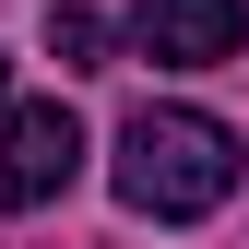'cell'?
<instances>
[{
  "instance_id": "7a4b0ae2",
  "label": "cell",
  "mask_w": 249,
  "mask_h": 249,
  "mask_svg": "<svg viewBox=\"0 0 249 249\" xmlns=\"http://www.w3.org/2000/svg\"><path fill=\"white\" fill-rule=\"evenodd\" d=\"M83 178V119L59 107V95H24V107H0V213H36L59 202Z\"/></svg>"
},
{
  "instance_id": "277c9868",
  "label": "cell",
  "mask_w": 249,
  "mask_h": 249,
  "mask_svg": "<svg viewBox=\"0 0 249 249\" xmlns=\"http://www.w3.org/2000/svg\"><path fill=\"white\" fill-rule=\"evenodd\" d=\"M48 59H59V71H107V12L59 0V12H48Z\"/></svg>"
},
{
  "instance_id": "5b68a950",
  "label": "cell",
  "mask_w": 249,
  "mask_h": 249,
  "mask_svg": "<svg viewBox=\"0 0 249 249\" xmlns=\"http://www.w3.org/2000/svg\"><path fill=\"white\" fill-rule=\"evenodd\" d=\"M0 95H12V59H0Z\"/></svg>"
},
{
  "instance_id": "6da1fadb",
  "label": "cell",
  "mask_w": 249,
  "mask_h": 249,
  "mask_svg": "<svg viewBox=\"0 0 249 249\" xmlns=\"http://www.w3.org/2000/svg\"><path fill=\"white\" fill-rule=\"evenodd\" d=\"M107 178H119L131 213H154V226H202V213L237 190V131L202 119V107H142L131 131H119Z\"/></svg>"
},
{
  "instance_id": "3957f363",
  "label": "cell",
  "mask_w": 249,
  "mask_h": 249,
  "mask_svg": "<svg viewBox=\"0 0 249 249\" xmlns=\"http://www.w3.org/2000/svg\"><path fill=\"white\" fill-rule=\"evenodd\" d=\"M131 48L154 59V71H213V59L249 48V0H142Z\"/></svg>"
}]
</instances>
